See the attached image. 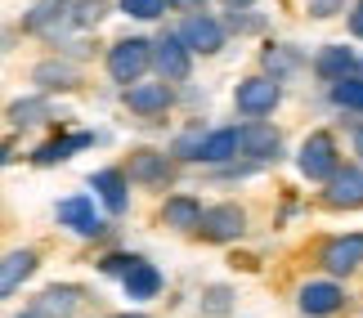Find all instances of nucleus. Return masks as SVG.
I'll return each mask as SVG.
<instances>
[{
  "mask_svg": "<svg viewBox=\"0 0 363 318\" xmlns=\"http://www.w3.org/2000/svg\"><path fill=\"white\" fill-rule=\"evenodd\" d=\"M148 63H152V40H144V36L117 40V45L108 50V72H113V81H121V86H135V81L148 72Z\"/></svg>",
  "mask_w": 363,
  "mask_h": 318,
  "instance_id": "1",
  "label": "nucleus"
},
{
  "mask_svg": "<svg viewBox=\"0 0 363 318\" xmlns=\"http://www.w3.org/2000/svg\"><path fill=\"white\" fill-rule=\"evenodd\" d=\"M247 229V211L238 202H220V206H206L198 215V233L206 242H238Z\"/></svg>",
  "mask_w": 363,
  "mask_h": 318,
  "instance_id": "2",
  "label": "nucleus"
},
{
  "mask_svg": "<svg viewBox=\"0 0 363 318\" xmlns=\"http://www.w3.org/2000/svg\"><path fill=\"white\" fill-rule=\"evenodd\" d=\"M278 148H283V135L269 121H247L242 130H233V153H247L256 161H278Z\"/></svg>",
  "mask_w": 363,
  "mask_h": 318,
  "instance_id": "3",
  "label": "nucleus"
},
{
  "mask_svg": "<svg viewBox=\"0 0 363 318\" xmlns=\"http://www.w3.org/2000/svg\"><path fill=\"white\" fill-rule=\"evenodd\" d=\"M337 171L341 166H337V144H332V135H310V140L301 144V175L328 184Z\"/></svg>",
  "mask_w": 363,
  "mask_h": 318,
  "instance_id": "4",
  "label": "nucleus"
},
{
  "mask_svg": "<svg viewBox=\"0 0 363 318\" xmlns=\"http://www.w3.org/2000/svg\"><path fill=\"white\" fill-rule=\"evenodd\" d=\"M278 99H283V86H278L274 76H251L238 86V94H233V103H238V113L247 117H264V113H274Z\"/></svg>",
  "mask_w": 363,
  "mask_h": 318,
  "instance_id": "5",
  "label": "nucleus"
},
{
  "mask_svg": "<svg viewBox=\"0 0 363 318\" xmlns=\"http://www.w3.org/2000/svg\"><path fill=\"white\" fill-rule=\"evenodd\" d=\"M179 45H184L189 54H216L220 45H225V27H220L216 18H206V13H189L184 27H179Z\"/></svg>",
  "mask_w": 363,
  "mask_h": 318,
  "instance_id": "6",
  "label": "nucleus"
},
{
  "mask_svg": "<svg viewBox=\"0 0 363 318\" xmlns=\"http://www.w3.org/2000/svg\"><path fill=\"white\" fill-rule=\"evenodd\" d=\"M125 108L139 117H157L171 108V86L166 81H135V86H125Z\"/></svg>",
  "mask_w": 363,
  "mask_h": 318,
  "instance_id": "7",
  "label": "nucleus"
},
{
  "mask_svg": "<svg viewBox=\"0 0 363 318\" xmlns=\"http://www.w3.org/2000/svg\"><path fill=\"white\" fill-rule=\"evenodd\" d=\"M152 63H157L166 86H171V81H189V72H193V59H189V50L179 45V36H162L157 45H152Z\"/></svg>",
  "mask_w": 363,
  "mask_h": 318,
  "instance_id": "8",
  "label": "nucleus"
},
{
  "mask_svg": "<svg viewBox=\"0 0 363 318\" xmlns=\"http://www.w3.org/2000/svg\"><path fill=\"white\" fill-rule=\"evenodd\" d=\"M323 265L328 273H337V278H345V273H354L363 265V233H345V238H332L323 246Z\"/></svg>",
  "mask_w": 363,
  "mask_h": 318,
  "instance_id": "9",
  "label": "nucleus"
},
{
  "mask_svg": "<svg viewBox=\"0 0 363 318\" xmlns=\"http://www.w3.org/2000/svg\"><path fill=\"white\" fill-rule=\"evenodd\" d=\"M59 225H67L72 233H81V238H99L104 233V220H99L90 198H63L59 202Z\"/></svg>",
  "mask_w": 363,
  "mask_h": 318,
  "instance_id": "10",
  "label": "nucleus"
},
{
  "mask_svg": "<svg viewBox=\"0 0 363 318\" xmlns=\"http://www.w3.org/2000/svg\"><path fill=\"white\" fill-rule=\"evenodd\" d=\"M328 206H337V211H359L363 206V171H354V166H345V171H337L328 179Z\"/></svg>",
  "mask_w": 363,
  "mask_h": 318,
  "instance_id": "11",
  "label": "nucleus"
},
{
  "mask_svg": "<svg viewBox=\"0 0 363 318\" xmlns=\"http://www.w3.org/2000/svg\"><path fill=\"white\" fill-rule=\"evenodd\" d=\"M77 305H81V292L63 283V287H50V292H40V296H36V305L27 310L23 318H72Z\"/></svg>",
  "mask_w": 363,
  "mask_h": 318,
  "instance_id": "12",
  "label": "nucleus"
},
{
  "mask_svg": "<svg viewBox=\"0 0 363 318\" xmlns=\"http://www.w3.org/2000/svg\"><path fill=\"white\" fill-rule=\"evenodd\" d=\"M121 287H125V296H135V300H152L162 292V273H157V265L130 256V265L121 269Z\"/></svg>",
  "mask_w": 363,
  "mask_h": 318,
  "instance_id": "13",
  "label": "nucleus"
},
{
  "mask_svg": "<svg viewBox=\"0 0 363 318\" xmlns=\"http://www.w3.org/2000/svg\"><path fill=\"white\" fill-rule=\"evenodd\" d=\"M345 305V292L337 283H305L301 287V310L310 318H323V314H337Z\"/></svg>",
  "mask_w": 363,
  "mask_h": 318,
  "instance_id": "14",
  "label": "nucleus"
},
{
  "mask_svg": "<svg viewBox=\"0 0 363 318\" xmlns=\"http://www.w3.org/2000/svg\"><path fill=\"white\" fill-rule=\"evenodd\" d=\"M36 265H40L36 251H9L5 260H0V300L18 292V287L36 273Z\"/></svg>",
  "mask_w": 363,
  "mask_h": 318,
  "instance_id": "15",
  "label": "nucleus"
},
{
  "mask_svg": "<svg viewBox=\"0 0 363 318\" xmlns=\"http://www.w3.org/2000/svg\"><path fill=\"white\" fill-rule=\"evenodd\" d=\"M354 67H359V54L354 50H345V45H328L323 54L314 59V72L323 76V81H345V76H354Z\"/></svg>",
  "mask_w": 363,
  "mask_h": 318,
  "instance_id": "16",
  "label": "nucleus"
},
{
  "mask_svg": "<svg viewBox=\"0 0 363 318\" xmlns=\"http://www.w3.org/2000/svg\"><path fill=\"white\" fill-rule=\"evenodd\" d=\"M130 179L135 184H148V188H166L171 184V161H166V153H135Z\"/></svg>",
  "mask_w": 363,
  "mask_h": 318,
  "instance_id": "17",
  "label": "nucleus"
},
{
  "mask_svg": "<svg viewBox=\"0 0 363 318\" xmlns=\"http://www.w3.org/2000/svg\"><path fill=\"white\" fill-rule=\"evenodd\" d=\"M125 184H130V179H125V171H99V175L90 179V188L104 198V206H108L113 215H121L125 206H130V198H125Z\"/></svg>",
  "mask_w": 363,
  "mask_h": 318,
  "instance_id": "18",
  "label": "nucleus"
},
{
  "mask_svg": "<svg viewBox=\"0 0 363 318\" xmlns=\"http://www.w3.org/2000/svg\"><path fill=\"white\" fill-rule=\"evenodd\" d=\"M94 144V135H63V140H50V144H40L36 148V166H54V161H67L72 153H81V148H90Z\"/></svg>",
  "mask_w": 363,
  "mask_h": 318,
  "instance_id": "19",
  "label": "nucleus"
},
{
  "mask_svg": "<svg viewBox=\"0 0 363 318\" xmlns=\"http://www.w3.org/2000/svg\"><path fill=\"white\" fill-rule=\"evenodd\" d=\"M198 215H202V206L193 198H166L162 206V225H171V229H198Z\"/></svg>",
  "mask_w": 363,
  "mask_h": 318,
  "instance_id": "20",
  "label": "nucleus"
},
{
  "mask_svg": "<svg viewBox=\"0 0 363 318\" xmlns=\"http://www.w3.org/2000/svg\"><path fill=\"white\" fill-rule=\"evenodd\" d=\"M67 5H72V0H36L32 13L23 18V27H27V32H45L54 18H63V9H67Z\"/></svg>",
  "mask_w": 363,
  "mask_h": 318,
  "instance_id": "21",
  "label": "nucleus"
},
{
  "mask_svg": "<svg viewBox=\"0 0 363 318\" xmlns=\"http://www.w3.org/2000/svg\"><path fill=\"white\" fill-rule=\"evenodd\" d=\"M225 157H233V130H211V135H202L198 161H225Z\"/></svg>",
  "mask_w": 363,
  "mask_h": 318,
  "instance_id": "22",
  "label": "nucleus"
},
{
  "mask_svg": "<svg viewBox=\"0 0 363 318\" xmlns=\"http://www.w3.org/2000/svg\"><path fill=\"white\" fill-rule=\"evenodd\" d=\"M332 103L363 113V76H345V81H337V86H332Z\"/></svg>",
  "mask_w": 363,
  "mask_h": 318,
  "instance_id": "23",
  "label": "nucleus"
},
{
  "mask_svg": "<svg viewBox=\"0 0 363 318\" xmlns=\"http://www.w3.org/2000/svg\"><path fill=\"white\" fill-rule=\"evenodd\" d=\"M45 117V99H18V103H9V121L13 126H32V121Z\"/></svg>",
  "mask_w": 363,
  "mask_h": 318,
  "instance_id": "24",
  "label": "nucleus"
},
{
  "mask_svg": "<svg viewBox=\"0 0 363 318\" xmlns=\"http://www.w3.org/2000/svg\"><path fill=\"white\" fill-rule=\"evenodd\" d=\"M36 81L54 90V86H72V81H77V72H72L67 63H40V67H36Z\"/></svg>",
  "mask_w": 363,
  "mask_h": 318,
  "instance_id": "25",
  "label": "nucleus"
},
{
  "mask_svg": "<svg viewBox=\"0 0 363 318\" xmlns=\"http://www.w3.org/2000/svg\"><path fill=\"white\" fill-rule=\"evenodd\" d=\"M104 9H108L104 0H81V5L72 9V23L77 27H99L104 23Z\"/></svg>",
  "mask_w": 363,
  "mask_h": 318,
  "instance_id": "26",
  "label": "nucleus"
},
{
  "mask_svg": "<svg viewBox=\"0 0 363 318\" xmlns=\"http://www.w3.org/2000/svg\"><path fill=\"white\" fill-rule=\"evenodd\" d=\"M121 9L130 13V18H162V9H166V0H121Z\"/></svg>",
  "mask_w": 363,
  "mask_h": 318,
  "instance_id": "27",
  "label": "nucleus"
},
{
  "mask_svg": "<svg viewBox=\"0 0 363 318\" xmlns=\"http://www.w3.org/2000/svg\"><path fill=\"white\" fill-rule=\"evenodd\" d=\"M198 148H202V130H184V135L171 144V153L184 157V161H198Z\"/></svg>",
  "mask_w": 363,
  "mask_h": 318,
  "instance_id": "28",
  "label": "nucleus"
},
{
  "mask_svg": "<svg viewBox=\"0 0 363 318\" xmlns=\"http://www.w3.org/2000/svg\"><path fill=\"white\" fill-rule=\"evenodd\" d=\"M229 296H233L229 287H211V292H206V305H202V310H206V314H225V310L233 305Z\"/></svg>",
  "mask_w": 363,
  "mask_h": 318,
  "instance_id": "29",
  "label": "nucleus"
},
{
  "mask_svg": "<svg viewBox=\"0 0 363 318\" xmlns=\"http://www.w3.org/2000/svg\"><path fill=\"white\" fill-rule=\"evenodd\" d=\"M345 0H310V13L314 18H332V13H341Z\"/></svg>",
  "mask_w": 363,
  "mask_h": 318,
  "instance_id": "30",
  "label": "nucleus"
},
{
  "mask_svg": "<svg viewBox=\"0 0 363 318\" xmlns=\"http://www.w3.org/2000/svg\"><path fill=\"white\" fill-rule=\"evenodd\" d=\"M206 0H166V9H184V13H198Z\"/></svg>",
  "mask_w": 363,
  "mask_h": 318,
  "instance_id": "31",
  "label": "nucleus"
},
{
  "mask_svg": "<svg viewBox=\"0 0 363 318\" xmlns=\"http://www.w3.org/2000/svg\"><path fill=\"white\" fill-rule=\"evenodd\" d=\"M350 32H354V36L363 40V0H359L354 9H350Z\"/></svg>",
  "mask_w": 363,
  "mask_h": 318,
  "instance_id": "32",
  "label": "nucleus"
},
{
  "mask_svg": "<svg viewBox=\"0 0 363 318\" xmlns=\"http://www.w3.org/2000/svg\"><path fill=\"white\" fill-rule=\"evenodd\" d=\"M225 5H229L233 13H238V9H247V5H251V0H225Z\"/></svg>",
  "mask_w": 363,
  "mask_h": 318,
  "instance_id": "33",
  "label": "nucleus"
},
{
  "mask_svg": "<svg viewBox=\"0 0 363 318\" xmlns=\"http://www.w3.org/2000/svg\"><path fill=\"white\" fill-rule=\"evenodd\" d=\"M354 148H359V157H363V126H359V135H354Z\"/></svg>",
  "mask_w": 363,
  "mask_h": 318,
  "instance_id": "34",
  "label": "nucleus"
},
{
  "mask_svg": "<svg viewBox=\"0 0 363 318\" xmlns=\"http://www.w3.org/2000/svg\"><path fill=\"white\" fill-rule=\"evenodd\" d=\"M113 318H144V314H113Z\"/></svg>",
  "mask_w": 363,
  "mask_h": 318,
  "instance_id": "35",
  "label": "nucleus"
},
{
  "mask_svg": "<svg viewBox=\"0 0 363 318\" xmlns=\"http://www.w3.org/2000/svg\"><path fill=\"white\" fill-rule=\"evenodd\" d=\"M0 161H5V144H0Z\"/></svg>",
  "mask_w": 363,
  "mask_h": 318,
  "instance_id": "36",
  "label": "nucleus"
}]
</instances>
